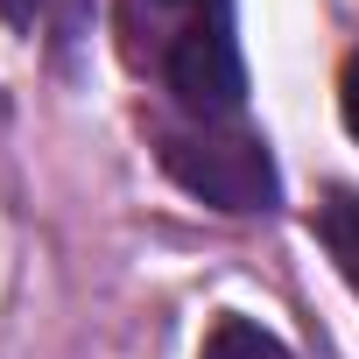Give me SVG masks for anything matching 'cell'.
Instances as JSON below:
<instances>
[{
    "instance_id": "3957f363",
    "label": "cell",
    "mask_w": 359,
    "mask_h": 359,
    "mask_svg": "<svg viewBox=\"0 0 359 359\" xmlns=\"http://www.w3.org/2000/svg\"><path fill=\"white\" fill-rule=\"evenodd\" d=\"M317 240H324V254L338 261V275H345L352 296H359V198H352V191H331V198H324Z\"/></svg>"
},
{
    "instance_id": "52a82bcc",
    "label": "cell",
    "mask_w": 359,
    "mask_h": 359,
    "mask_svg": "<svg viewBox=\"0 0 359 359\" xmlns=\"http://www.w3.org/2000/svg\"><path fill=\"white\" fill-rule=\"evenodd\" d=\"M162 8H184V0H162ZM198 8H205V0H198ZM212 8H219V0H212Z\"/></svg>"
},
{
    "instance_id": "6da1fadb",
    "label": "cell",
    "mask_w": 359,
    "mask_h": 359,
    "mask_svg": "<svg viewBox=\"0 0 359 359\" xmlns=\"http://www.w3.org/2000/svg\"><path fill=\"white\" fill-rule=\"evenodd\" d=\"M162 169L184 184L191 198L219 205V212H268L275 205V162L261 141L247 134H219L205 127H162Z\"/></svg>"
},
{
    "instance_id": "277c9868",
    "label": "cell",
    "mask_w": 359,
    "mask_h": 359,
    "mask_svg": "<svg viewBox=\"0 0 359 359\" xmlns=\"http://www.w3.org/2000/svg\"><path fill=\"white\" fill-rule=\"evenodd\" d=\"M205 359H289V345L275 331H261L254 317H219L205 338Z\"/></svg>"
},
{
    "instance_id": "5b68a950",
    "label": "cell",
    "mask_w": 359,
    "mask_h": 359,
    "mask_svg": "<svg viewBox=\"0 0 359 359\" xmlns=\"http://www.w3.org/2000/svg\"><path fill=\"white\" fill-rule=\"evenodd\" d=\"M338 106H345V127H352V141H359V57L345 64V85H338Z\"/></svg>"
},
{
    "instance_id": "8992f818",
    "label": "cell",
    "mask_w": 359,
    "mask_h": 359,
    "mask_svg": "<svg viewBox=\"0 0 359 359\" xmlns=\"http://www.w3.org/2000/svg\"><path fill=\"white\" fill-rule=\"evenodd\" d=\"M0 15H8L15 29H29V22H43V15H50V0H0Z\"/></svg>"
},
{
    "instance_id": "7a4b0ae2",
    "label": "cell",
    "mask_w": 359,
    "mask_h": 359,
    "mask_svg": "<svg viewBox=\"0 0 359 359\" xmlns=\"http://www.w3.org/2000/svg\"><path fill=\"white\" fill-rule=\"evenodd\" d=\"M169 92L184 99L198 120H226V113H240V99H247V64H240V43H233V29L212 15V22H198V29H184L169 43Z\"/></svg>"
}]
</instances>
